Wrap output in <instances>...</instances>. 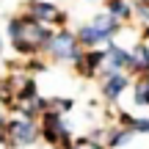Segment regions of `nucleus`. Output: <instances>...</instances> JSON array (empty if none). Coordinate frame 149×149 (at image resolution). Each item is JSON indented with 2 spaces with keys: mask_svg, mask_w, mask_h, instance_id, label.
Masks as SVG:
<instances>
[{
  "mask_svg": "<svg viewBox=\"0 0 149 149\" xmlns=\"http://www.w3.org/2000/svg\"><path fill=\"white\" fill-rule=\"evenodd\" d=\"M44 127H47V130H44V135H47L50 141H61V138L66 135V133H64V124L58 122V116H47Z\"/></svg>",
  "mask_w": 149,
  "mask_h": 149,
  "instance_id": "7ed1b4c3",
  "label": "nucleus"
},
{
  "mask_svg": "<svg viewBox=\"0 0 149 149\" xmlns=\"http://www.w3.org/2000/svg\"><path fill=\"white\" fill-rule=\"evenodd\" d=\"M0 135H3V133H0Z\"/></svg>",
  "mask_w": 149,
  "mask_h": 149,
  "instance_id": "9b49d317",
  "label": "nucleus"
},
{
  "mask_svg": "<svg viewBox=\"0 0 149 149\" xmlns=\"http://www.w3.org/2000/svg\"><path fill=\"white\" fill-rule=\"evenodd\" d=\"M80 39H83V44H94V42H102V39H108V36L91 25V28H83V31H80Z\"/></svg>",
  "mask_w": 149,
  "mask_h": 149,
  "instance_id": "423d86ee",
  "label": "nucleus"
},
{
  "mask_svg": "<svg viewBox=\"0 0 149 149\" xmlns=\"http://www.w3.org/2000/svg\"><path fill=\"white\" fill-rule=\"evenodd\" d=\"M124 86H127V80H124L122 74H111L108 83H105V94H108V97H119V94L124 91Z\"/></svg>",
  "mask_w": 149,
  "mask_h": 149,
  "instance_id": "39448f33",
  "label": "nucleus"
},
{
  "mask_svg": "<svg viewBox=\"0 0 149 149\" xmlns=\"http://www.w3.org/2000/svg\"><path fill=\"white\" fill-rule=\"evenodd\" d=\"M108 58L113 61V66H124V64H130V55H127V53H122V50H116V47H111Z\"/></svg>",
  "mask_w": 149,
  "mask_h": 149,
  "instance_id": "6e6552de",
  "label": "nucleus"
},
{
  "mask_svg": "<svg viewBox=\"0 0 149 149\" xmlns=\"http://www.w3.org/2000/svg\"><path fill=\"white\" fill-rule=\"evenodd\" d=\"M50 50H53V55H58V58H77V53H74V39L69 33H61V36L50 39Z\"/></svg>",
  "mask_w": 149,
  "mask_h": 149,
  "instance_id": "f257e3e1",
  "label": "nucleus"
},
{
  "mask_svg": "<svg viewBox=\"0 0 149 149\" xmlns=\"http://www.w3.org/2000/svg\"><path fill=\"white\" fill-rule=\"evenodd\" d=\"M111 11H113V14H119V17H122V14H124L127 8H124V3H122V0H113V3H111Z\"/></svg>",
  "mask_w": 149,
  "mask_h": 149,
  "instance_id": "9d476101",
  "label": "nucleus"
},
{
  "mask_svg": "<svg viewBox=\"0 0 149 149\" xmlns=\"http://www.w3.org/2000/svg\"><path fill=\"white\" fill-rule=\"evenodd\" d=\"M8 135L17 141V144H31L33 138H36V133H33V124L31 122H14L8 127Z\"/></svg>",
  "mask_w": 149,
  "mask_h": 149,
  "instance_id": "f03ea898",
  "label": "nucleus"
},
{
  "mask_svg": "<svg viewBox=\"0 0 149 149\" xmlns=\"http://www.w3.org/2000/svg\"><path fill=\"white\" fill-rule=\"evenodd\" d=\"M94 28H97V31H102L105 36H111V33L116 31V19H111V17H97V19H94Z\"/></svg>",
  "mask_w": 149,
  "mask_h": 149,
  "instance_id": "0eeeda50",
  "label": "nucleus"
},
{
  "mask_svg": "<svg viewBox=\"0 0 149 149\" xmlns=\"http://www.w3.org/2000/svg\"><path fill=\"white\" fill-rule=\"evenodd\" d=\"M135 100H138V102H149V80L138 83V91H135Z\"/></svg>",
  "mask_w": 149,
  "mask_h": 149,
  "instance_id": "1a4fd4ad",
  "label": "nucleus"
},
{
  "mask_svg": "<svg viewBox=\"0 0 149 149\" xmlns=\"http://www.w3.org/2000/svg\"><path fill=\"white\" fill-rule=\"evenodd\" d=\"M31 11H33V19H39V22H47V19L53 22L55 17H58V14H55V8H53V6H47V3H33Z\"/></svg>",
  "mask_w": 149,
  "mask_h": 149,
  "instance_id": "20e7f679",
  "label": "nucleus"
}]
</instances>
